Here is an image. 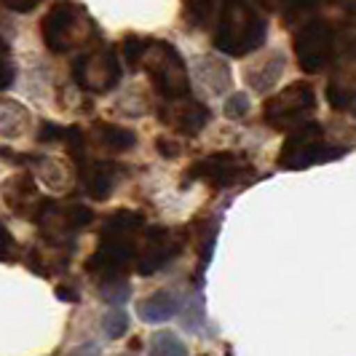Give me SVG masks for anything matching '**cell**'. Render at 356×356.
<instances>
[{
	"mask_svg": "<svg viewBox=\"0 0 356 356\" xmlns=\"http://www.w3.org/2000/svg\"><path fill=\"white\" fill-rule=\"evenodd\" d=\"M102 289L99 295L105 298V303L110 305H126V300L131 298V286L126 282V276H118V279H107V282H99Z\"/></svg>",
	"mask_w": 356,
	"mask_h": 356,
	"instance_id": "obj_18",
	"label": "cell"
},
{
	"mask_svg": "<svg viewBox=\"0 0 356 356\" xmlns=\"http://www.w3.org/2000/svg\"><path fill=\"white\" fill-rule=\"evenodd\" d=\"M343 147H330L324 143V129L316 121H305V124L295 126L284 140L282 150H279V169H289V172H300L314 163H324L343 156Z\"/></svg>",
	"mask_w": 356,
	"mask_h": 356,
	"instance_id": "obj_4",
	"label": "cell"
},
{
	"mask_svg": "<svg viewBox=\"0 0 356 356\" xmlns=\"http://www.w3.org/2000/svg\"><path fill=\"white\" fill-rule=\"evenodd\" d=\"M145 233V217L131 209H118L105 220L99 233V247L89 257L86 270L99 282L126 276L129 266L137 263L140 238Z\"/></svg>",
	"mask_w": 356,
	"mask_h": 356,
	"instance_id": "obj_1",
	"label": "cell"
},
{
	"mask_svg": "<svg viewBox=\"0 0 356 356\" xmlns=\"http://www.w3.org/2000/svg\"><path fill=\"white\" fill-rule=\"evenodd\" d=\"M327 102L335 107V110H348V107H354V102H356V91L351 89V86H346V83L332 81V83L327 86Z\"/></svg>",
	"mask_w": 356,
	"mask_h": 356,
	"instance_id": "obj_21",
	"label": "cell"
},
{
	"mask_svg": "<svg viewBox=\"0 0 356 356\" xmlns=\"http://www.w3.org/2000/svg\"><path fill=\"white\" fill-rule=\"evenodd\" d=\"M252 177H254V166H252L244 156L231 153V150L212 153V156H207V159L196 161V163L185 172V179H188V182L204 179L207 185H212L217 191L241 185V182H247V179H252Z\"/></svg>",
	"mask_w": 356,
	"mask_h": 356,
	"instance_id": "obj_9",
	"label": "cell"
},
{
	"mask_svg": "<svg viewBox=\"0 0 356 356\" xmlns=\"http://www.w3.org/2000/svg\"><path fill=\"white\" fill-rule=\"evenodd\" d=\"M314 107H316V91L308 83H289L266 102L263 121L276 131H292L295 126L308 121Z\"/></svg>",
	"mask_w": 356,
	"mask_h": 356,
	"instance_id": "obj_8",
	"label": "cell"
},
{
	"mask_svg": "<svg viewBox=\"0 0 356 356\" xmlns=\"http://www.w3.org/2000/svg\"><path fill=\"white\" fill-rule=\"evenodd\" d=\"M182 6H185L188 27H204L212 17L214 0H182Z\"/></svg>",
	"mask_w": 356,
	"mask_h": 356,
	"instance_id": "obj_20",
	"label": "cell"
},
{
	"mask_svg": "<svg viewBox=\"0 0 356 356\" xmlns=\"http://www.w3.org/2000/svg\"><path fill=\"white\" fill-rule=\"evenodd\" d=\"M102 330H105V335L110 340H118L124 338L126 332H129V314H126L124 308H110L105 316H102Z\"/></svg>",
	"mask_w": 356,
	"mask_h": 356,
	"instance_id": "obj_19",
	"label": "cell"
},
{
	"mask_svg": "<svg viewBox=\"0 0 356 356\" xmlns=\"http://www.w3.org/2000/svg\"><path fill=\"white\" fill-rule=\"evenodd\" d=\"M268 24L257 11L254 0H222L217 27H214V49L228 56H247L263 46Z\"/></svg>",
	"mask_w": 356,
	"mask_h": 356,
	"instance_id": "obj_2",
	"label": "cell"
},
{
	"mask_svg": "<svg viewBox=\"0 0 356 356\" xmlns=\"http://www.w3.org/2000/svg\"><path fill=\"white\" fill-rule=\"evenodd\" d=\"M201 321H204V303H201V298H198L196 303L188 305V311L182 314V324L191 327V330H196Z\"/></svg>",
	"mask_w": 356,
	"mask_h": 356,
	"instance_id": "obj_23",
	"label": "cell"
},
{
	"mask_svg": "<svg viewBox=\"0 0 356 356\" xmlns=\"http://www.w3.org/2000/svg\"><path fill=\"white\" fill-rule=\"evenodd\" d=\"M298 67L308 75L327 70L338 51V33L327 19H311L295 33L292 40Z\"/></svg>",
	"mask_w": 356,
	"mask_h": 356,
	"instance_id": "obj_6",
	"label": "cell"
},
{
	"mask_svg": "<svg viewBox=\"0 0 356 356\" xmlns=\"http://www.w3.org/2000/svg\"><path fill=\"white\" fill-rule=\"evenodd\" d=\"M72 78L83 91L91 94H105L115 89L121 81V62L115 51L105 43H91L83 54L72 62Z\"/></svg>",
	"mask_w": 356,
	"mask_h": 356,
	"instance_id": "obj_7",
	"label": "cell"
},
{
	"mask_svg": "<svg viewBox=\"0 0 356 356\" xmlns=\"http://www.w3.org/2000/svg\"><path fill=\"white\" fill-rule=\"evenodd\" d=\"M257 6H263L266 11H286L289 0H254Z\"/></svg>",
	"mask_w": 356,
	"mask_h": 356,
	"instance_id": "obj_28",
	"label": "cell"
},
{
	"mask_svg": "<svg viewBox=\"0 0 356 356\" xmlns=\"http://www.w3.org/2000/svg\"><path fill=\"white\" fill-rule=\"evenodd\" d=\"M70 356H102V354H99V346L97 343H86V346H78Z\"/></svg>",
	"mask_w": 356,
	"mask_h": 356,
	"instance_id": "obj_29",
	"label": "cell"
},
{
	"mask_svg": "<svg viewBox=\"0 0 356 356\" xmlns=\"http://www.w3.org/2000/svg\"><path fill=\"white\" fill-rule=\"evenodd\" d=\"M62 134H65V129L56 124H40V131H38V140L40 143H62Z\"/></svg>",
	"mask_w": 356,
	"mask_h": 356,
	"instance_id": "obj_24",
	"label": "cell"
},
{
	"mask_svg": "<svg viewBox=\"0 0 356 356\" xmlns=\"http://www.w3.org/2000/svg\"><path fill=\"white\" fill-rule=\"evenodd\" d=\"M147 356H188V346L169 330H161L150 338Z\"/></svg>",
	"mask_w": 356,
	"mask_h": 356,
	"instance_id": "obj_16",
	"label": "cell"
},
{
	"mask_svg": "<svg viewBox=\"0 0 356 356\" xmlns=\"http://www.w3.org/2000/svg\"><path fill=\"white\" fill-rule=\"evenodd\" d=\"M182 247H185V231H169V228L153 225L140 238L134 270L143 276H150V273L161 270L166 263H172L182 252Z\"/></svg>",
	"mask_w": 356,
	"mask_h": 356,
	"instance_id": "obj_10",
	"label": "cell"
},
{
	"mask_svg": "<svg viewBox=\"0 0 356 356\" xmlns=\"http://www.w3.org/2000/svg\"><path fill=\"white\" fill-rule=\"evenodd\" d=\"M143 67L150 75L153 89L159 91L163 99H179V97L191 94V75L185 67V59L179 56L175 46H169L163 40H150Z\"/></svg>",
	"mask_w": 356,
	"mask_h": 356,
	"instance_id": "obj_5",
	"label": "cell"
},
{
	"mask_svg": "<svg viewBox=\"0 0 356 356\" xmlns=\"http://www.w3.org/2000/svg\"><path fill=\"white\" fill-rule=\"evenodd\" d=\"M40 35L51 54H67L72 49H86L97 35L89 11L75 0H59L46 11L40 22Z\"/></svg>",
	"mask_w": 356,
	"mask_h": 356,
	"instance_id": "obj_3",
	"label": "cell"
},
{
	"mask_svg": "<svg viewBox=\"0 0 356 356\" xmlns=\"http://www.w3.org/2000/svg\"><path fill=\"white\" fill-rule=\"evenodd\" d=\"M156 145H159L161 156H166V159H175V156L179 153L177 143H172V140H166V137H161V140Z\"/></svg>",
	"mask_w": 356,
	"mask_h": 356,
	"instance_id": "obj_27",
	"label": "cell"
},
{
	"mask_svg": "<svg viewBox=\"0 0 356 356\" xmlns=\"http://www.w3.org/2000/svg\"><path fill=\"white\" fill-rule=\"evenodd\" d=\"M14 81V67L8 62V46H3V89H8Z\"/></svg>",
	"mask_w": 356,
	"mask_h": 356,
	"instance_id": "obj_26",
	"label": "cell"
},
{
	"mask_svg": "<svg viewBox=\"0 0 356 356\" xmlns=\"http://www.w3.org/2000/svg\"><path fill=\"white\" fill-rule=\"evenodd\" d=\"M147 38H140V35H126L121 40V56H124L126 67L129 70H140L145 62V54H147Z\"/></svg>",
	"mask_w": 356,
	"mask_h": 356,
	"instance_id": "obj_17",
	"label": "cell"
},
{
	"mask_svg": "<svg viewBox=\"0 0 356 356\" xmlns=\"http://www.w3.org/2000/svg\"><path fill=\"white\" fill-rule=\"evenodd\" d=\"M282 70H284V56L276 51V54H270V56H268V59L260 65V67H257V70L247 72V78H250L252 89L266 91V89H270L276 81H279Z\"/></svg>",
	"mask_w": 356,
	"mask_h": 356,
	"instance_id": "obj_15",
	"label": "cell"
},
{
	"mask_svg": "<svg viewBox=\"0 0 356 356\" xmlns=\"http://www.w3.org/2000/svg\"><path fill=\"white\" fill-rule=\"evenodd\" d=\"M3 3H6V8L17 11V14H30L33 8H38L40 0H3Z\"/></svg>",
	"mask_w": 356,
	"mask_h": 356,
	"instance_id": "obj_25",
	"label": "cell"
},
{
	"mask_svg": "<svg viewBox=\"0 0 356 356\" xmlns=\"http://www.w3.org/2000/svg\"><path fill=\"white\" fill-rule=\"evenodd\" d=\"M78 175H81V182H83V191L91 198L102 201V198L110 196V191H113V185L118 179V166L113 161L86 159L83 163H78Z\"/></svg>",
	"mask_w": 356,
	"mask_h": 356,
	"instance_id": "obj_12",
	"label": "cell"
},
{
	"mask_svg": "<svg viewBox=\"0 0 356 356\" xmlns=\"http://www.w3.org/2000/svg\"><path fill=\"white\" fill-rule=\"evenodd\" d=\"M179 298L175 292H156L140 303V319L147 324H163L179 314Z\"/></svg>",
	"mask_w": 356,
	"mask_h": 356,
	"instance_id": "obj_14",
	"label": "cell"
},
{
	"mask_svg": "<svg viewBox=\"0 0 356 356\" xmlns=\"http://www.w3.org/2000/svg\"><path fill=\"white\" fill-rule=\"evenodd\" d=\"M159 118L169 129H175L185 137H193L198 134L204 126L209 124L212 113L209 107L198 99H191V97H179V99H166V105L159 110Z\"/></svg>",
	"mask_w": 356,
	"mask_h": 356,
	"instance_id": "obj_11",
	"label": "cell"
},
{
	"mask_svg": "<svg viewBox=\"0 0 356 356\" xmlns=\"http://www.w3.org/2000/svg\"><path fill=\"white\" fill-rule=\"evenodd\" d=\"M56 298H59V300H78V292H72L67 286H59V289H56Z\"/></svg>",
	"mask_w": 356,
	"mask_h": 356,
	"instance_id": "obj_30",
	"label": "cell"
},
{
	"mask_svg": "<svg viewBox=\"0 0 356 356\" xmlns=\"http://www.w3.org/2000/svg\"><path fill=\"white\" fill-rule=\"evenodd\" d=\"M91 143L105 147L110 153H124L129 147H134L137 137L131 129L126 126H115V124H105V121H97L91 126Z\"/></svg>",
	"mask_w": 356,
	"mask_h": 356,
	"instance_id": "obj_13",
	"label": "cell"
},
{
	"mask_svg": "<svg viewBox=\"0 0 356 356\" xmlns=\"http://www.w3.org/2000/svg\"><path fill=\"white\" fill-rule=\"evenodd\" d=\"M250 113V99H247V94H241V91H236L228 97V102H225V115L228 118H244Z\"/></svg>",
	"mask_w": 356,
	"mask_h": 356,
	"instance_id": "obj_22",
	"label": "cell"
}]
</instances>
